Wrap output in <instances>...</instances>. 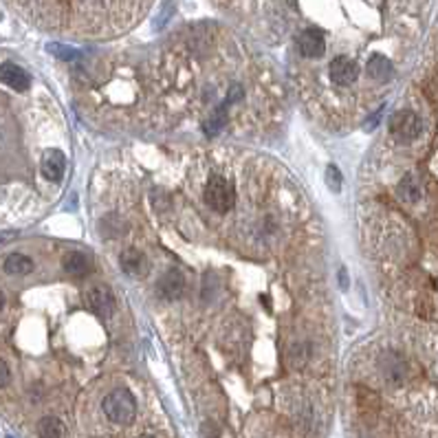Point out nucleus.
<instances>
[{"instance_id":"nucleus-1","label":"nucleus","mask_w":438,"mask_h":438,"mask_svg":"<svg viewBox=\"0 0 438 438\" xmlns=\"http://www.w3.org/2000/svg\"><path fill=\"white\" fill-rule=\"evenodd\" d=\"M102 407H104V414L112 423H119V425H128V423L135 421V414H137V401L133 397V392L126 388L112 390L104 399Z\"/></svg>"},{"instance_id":"nucleus-2","label":"nucleus","mask_w":438,"mask_h":438,"mask_svg":"<svg viewBox=\"0 0 438 438\" xmlns=\"http://www.w3.org/2000/svg\"><path fill=\"white\" fill-rule=\"evenodd\" d=\"M234 201H236V196H234V188H232V183L227 179H222V176H211L207 181V188H205V203L218 211V214H225V211H229L234 207Z\"/></svg>"},{"instance_id":"nucleus-3","label":"nucleus","mask_w":438,"mask_h":438,"mask_svg":"<svg viewBox=\"0 0 438 438\" xmlns=\"http://www.w3.org/2000/svg\"><path fill=\"white\" fill-rule=\"evenodd\" d=\"M421 130H423L421 119L414 115L412 110L394 112V115L390 117V133L399 141H412L421 135Z\"/></svg>"},{"instance_id":"nucleus-4","label":"nucleus","mask_w":438,"mask_h":438,"mask_svg":"<svg viewBox=\"0 0 438 438\" xmlns=\"http://www.w3.org/2000/svg\"><path fill=\"white\" fill-rule=\"evenodd\" d=\"M86 300H89V306L100 317H110L112 313H115V295H112V291L106 285L91 287Z\"/></svg>"},{"instance_id":"nucleus-5","label":"nucleus","mask_w":438,"mask_h":438,"mask_svg":"<svg viewBox=\"0 0 438 438\" xmlns=\"http://www.w3.org/2000/svg\"><path fill=\"white\" fill-rule=\"evenodd\" d=\"M328 75H331V82L335 84V86H350V84L357 80L359 68H357L355 62L348 60L346 55H339V58H335L331 62Z\"/></svg>"},{"instance_id":"nucleus-6","label":"nucleus","mask_w":438,"mask_h":438,"mask_svg":"<svg viewBox=\"0 0 438 438\" xmlns=\"http://www.w3.org/2000/svg\"><path fill=\"white\" fill-rule=\"evenodd\" d=\"M119 264H121L123 273H128L130 278H144L148 273V260L144 253L135 247H128L121 251Z\"/></svg>"},{"instance_id":"nucleus-7","label":"nucleus","mask_w":438,"mask_h":438,"mask_svg":"<svg viewBox=\"0 0 438 438\" xmlns=\"http://www.w3.org/2000/svg\"><path fill=\"white\" fill-rule=\"evenodd\" d=\"M157 291L161 293V298L165 300H176L181 298V293L186 291V275L181 271H165L159 282H157Z\"/></svg>"},{"instance_id":"nucleus-8","label":"nucleus","mask_w":438,"mask_h":438,"mask_svg":"<svg viewBox=\"0 0 438 438\" xmlns=\"http://www.w3.org/2000/svg\"><path fill=\"white\" fill-rule=\"evenodd\" d=\"M298 49L304 58H319L326 49V40H324V33L319 29H306L300 38H298Z\"/></svg>"},{"instance_id":"nucleus-9","label":"nucleus","mask_w":438,"mask_h":438,"mask_svg":"<svg viewBox=\"0 0 438 438\" xmlns=\"http://www.w3.org/2000/svg\"><path fill=\"white\" fill-rule=\"evenodd\" d=\"M0 82H5L13 91H27L31 84L27 70H22L18 64H11V62L0 64Z\"/></svg>"},{"instance_id":"nucleus-10","label":"nucleus","mask_w":438,"mask_h":438,"mask_svg":"<svg viewBox=\"0 0 438 438\" xmlns=\"http://www.w3.org/2000/svg\"><path fill=\"white\" fill-rule=\"evenodd\" d=\"M64 167H66V159L60 150H49L45 157H42V174L53 183H58L64 176Z\"/></svg>"},{"instance_id":"nucleus-11","label":"nucleus","mask_w":438,"mask_h":438,"mask_svg":"<svg viewBox=\"0 0 438 438\" xmlns=\"http://www.w3.org/2000/svg\"><path fill=\"white\" fill-rule=\"evenodd\" d=\"M62 266H64V271H66L68 275L82 278V275L91 273L93 262H91V258L86 256V253H82V251H70V253H66V256H64Z\"/></svg>"},{"instance_id":"nucleus-12","label":"nucleus","mask_w":438,"mask_h":438,"mask_svg":"<svg viewBox=\"0 0 438 438\" xmlns=\"http://www.w3.org/2000/svg\"><path fill=\"white\" fill-rule=\"evenodd\" d=\"M368 77H372V80H377V82H388L390 77H392V64H390V60L388 58H384V55H372L370 58V62H368Z\"/></svg>"},{"instance_id":"nucleus-13","label":"nucleus","mask_w":438,"mask_h":438,"mask_svg":"<svg viewBox=\"0 0 438 438\" xmlns=\"http://www.w3.org/2000/svg\"><path fill=\"white\" fill-rule=\"evenodd\" d=\"M227 106H229V104H222V106H218L214 112H211L209 117H205V121H203V130H205V135L216 137V135L222 130V126L227 123Z\"/></svg>"},{"instance_id":"nucleus-14","label":"nucleus","mask_w":438,"mask_h":438,"mask_svg":"<svg viewBox=\"0 0 438 438\" xmlns=\"http://www.w3.org/2000/svg\"><path fill=\"white\" fill-rule=\"evenodd\" d=\"M38 434L40 438H66V428L60 418L45 416L38 423Z\"/></svg>"},{"instance_id":"nucleus-15","label":"nucleus","mask_w":438,"mask_h":438,"mask_svg":"<svg viewBox=\"0 0 438 438\" xmlns=\"http://www.w3.org/2000/svg\"><path fill=\"white\" fill-rule=\"evenodd\" d=\"M5 271L9 275H27L33 271V262L31 258L22 256V253H11L5 260Z\"/></svg>"},{"instance_id":"nucleus-16","label":"nucleus","mask_w":438,"mask_h":438,"mask_svg":"<svg viewBox=\"0 0 438 438\" xmlns=\"http://www.w3.org/2000/svg\"><path fill=\"white\" fill-rule=\"evenodd\" d=\"M399 194H401V199L407 201V203H416L418 201V183L412 174H407L401 183H399Z\"/></svg>"},{"instance_id":"nucleus-17","label":"nucleus","mask_w":438,"mask_h":438,"mask_svg":"<svg viewBox=\"0 0 438 438\" xmlns=\"http://www.w3.org/2000/svg\"><path fill=\"white\" fill-rule=\"evenodd\" d=\"M308 357H310V348L306 344H298L289 350V361H291V365H295V368H302V365L308 361Z\"/></svg>"},{"instance_id":"nucleus-18","label":"nucleus","mask_w":438,"mask_h":438,"mask_svg":"<svg viewBox=\"0 0 438 438\" xmlns=\"http://www.w3.org/2000/svg\"><path fill=\"white\" fill-rule=\"evenodd\" d=\"M49 51L55 55V58H60V60H77L80 58V53L75 49H70V47H62V45H49Z\"/></svg>"},{"instance_id":"nucleus-19","label":"nucleus","mask_w":438,"mask_h":438,"mask_svg":"<svg viewBox=\"0 0 438 438\" xmlns=\"http://www.w3.org/2000/svg\"><path fill=\"white\" fill-rule=\"evenodd\" d=\"M326 183H328V188L333 192H339L342 190V172H339V167L337 165H328L326 167Z\"/></svg>"},{"instance_id":"nucleus-20","label":"nucleus","mask_w":438,"mask_h":438,"mask_svg":"<svg viewBox=\"0 0 438 438\" xmlns=\"http://www.w3.org/2000/svg\"><path fill=\"white\" fill-rule=\"evenodd\" d=\"M7 381H9V368H7V363L0 359V388L7 386Z\"/></svg>"},{"instance_id":"nucleus-21","label":"nucleus","mask_w":438,"mask_h":438,"mask_svg":"<svg viewBox=\"0 0 438 438\" xmlns=\"http://www.w3.org/2000/svg\"><path fill=\"white\" fill-rule=\"evenodd\" d=\"M339 275H342V278H339V285H342V289H346V287H348V278H346V271L342 269V271H339Z\"/></svg>"},{"instance_id":"nucleus-22","label":"nucleus","mask_w":438,"mask_h":438,"mask_svg":"<svg viewBox=\"0 0 438 438\" xmlns=\"http://www.w3.org/2000/svg\"><path fill=\"white\" fill-rule=\"evenodd\" d=\"M3 306H5V295H3V291H0V310H3Z\"/></svg>"},{"instance_id":"nucleus-23","label":"nucleus","mask_w":438,"mask_h":438,"mask_svg":"<svg viewBox=\"0 0 438 438\" xmlns=\"http://www.w3.org/2000/svg\"><path fill=\"white\" fill-rule=\"evenodd\" d=\"M139 438H154V436H139Z\"/></svg>"},{"instance_id":"nucleus-24","label":"nucleus","mask_w":438,"mask_h":438,"mask_svg":"<svg viewBox=\"0 0 438 438\" xmlns=\"http://www.w3.org/2000/svg\"><path fill=\"white\" fill-rule=\"evenodd\" d=\"M7 438H11V436H7Z\"/></svg>"}]
</instances>
